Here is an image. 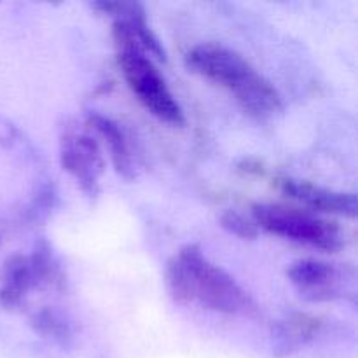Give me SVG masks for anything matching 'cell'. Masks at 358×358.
Listing matches in <instances>:
<instances>
[{
  "label": "cell",
  "mask_w": 358,
  "mask_h": 358,
  "mask_svg": "<svg viewBox=\"0 0 358 358\" xmlns=\"http://www.w3.org/2000/svg\"><path fill=\"white\" fill-rule=\"evenodd\" d=\"M189 72L219 84L233 93L238 103L259 119L275 117L283 110L282 94L233 49L217 42L194 45L185 56Z\"/></svg>",
  "instance_id": "cell-1"
},
{
  "label": "cell",
  "mask_w": 358,
  "mask_h": 358,
  "mask_svg": "<svg viewBox=\"0 0 358 358\" xmlns=\"http://www.w3.org/2000/svg\"><path fill=\"white\" fill-rule=\"evenodd\" d=\"M112 37L117 49V62L122 76L140 103L161 122L170 126H184L185 115L180 103L131 31L122 23L114 21Z\"/></svg>",
  "instance_id": "cell-2"
},
{
  "label": "cell",
  "mask_w": 358,
  "mask_h": 358,
  "mask_svg": "<svg viewBox=\"0 0 358 358\" xmlns=\"http://www.w3.org/2000/svg\"><path fill=\"white\" fill-rule=\"evenodd\" d=\"M177 257L187 271L192 301H198L206 310L217 313L243 317L257 315V304L247 290L229 273L212 264L198 245H185L177 252Z\"/></svg>",
  "instance_id": "cell-3"
},
{
  "label": "cell",
  "mask_w": 358,
  "mask_h": 358,
  "mask_svg": "<svg viewBox=\"0 0 358 358\" xmlns=\"http://www.w3.org/2000/svg\"><path fill=\"white\" fill-rule=\"evenodd\" d=\"M252 217L261 229L299 245L329 254H334L343 247L339 227L308 210L278 203H255L252 206Z\"/></svg>",
  "instance_id": "cell-4"
},
{
  "label": "cell",
  "mask_w": 358,
  "mask_h": 358,
  "mask_svg": "<svg viewBox=\"0 0 358 358\" xmlns=\"http://www.w3.org/2000/svg\"><path fill=\"white\" fill-rule=\"evenodd\" d=\"M62 273L55 254L45 240L35 243L31 255H13L3 268L0 303L7 308L17 306L31 290L59 282Z\"/></svg>",
  "instance_id": "cell-5"
},
{
  "label": "cell",
  "mask_w": 358,
  "mask_h": 358,
  "mask_svg": "<svg viewBox=\"0 0 358 358\" xmlns=\"http://www.w3.org/2000/svg\"><path fill=\"white\" fill-rule=\"evenodd\" d=\"M287 276L297 294L308 303L343 299L355 285V269L318 259H299L290 266Z\"/></svg>",
  "instance_id": "cell-6"
},
{
  "label": "cell",
  "mask_w": 358,
  "mask_h": 358,
  "mask_svg": "<svg viewBox=\"0 0 358 358\" xmlns=\"http://www.w3.org/2000/svg\"><path fill=\"white\" fill-rule=\"evenodd\" d=\"M59 163L87 196L98 194L105 159L93 136L77 131L63 133L59 138Z\"/></svg>",
  "instance_id": "cell-7"
},
{
  "label": "cell",
  "mask_w": 358,
  "mask_h": 358,
  "mask_svg": "<svg viewBox=\"0 0 358 358\" xmlns=\"http://www.w3.org/2000/svg\"><path fill=\"white\" fill-rule=\"evenodd\" d=\"M282 191L289 198L303 203L304 206L311 208L313 212L332 213L341 217H357L358 203L353 192H339L331 189L320 187V185L310 184L287 178L282 182Z\"/></svg>",
  "instance_id": "cell-8"
},
{
  "label": "cell",
  "mask_w": 358,
  "mask_h": 358,
  "mask_svg": "<svg viewBox=\"0 0 358 358\" xmlns=\"http://www.w3.org/2000/svg\"><path fill=\"white\" fill-rule=\"evenodd\" d=\"M93 7L108 14L117 23L124 24L131 31L133 37L140 42V45L145 49L147 55L163 59V62L166 59V51L147 23V13L142 3L128 2V0H98V2H93Z\"/></svg>",
  "instance_id": "cell-9"
},
{
  "label": "cell",
  "mask_w": 358,
  "mask_h": 358,
  "mask_svg": "<svg viewBox=\"0 0 358 358\" xmlns=\"http://www.w3.org/2000/svg\"><path fill=\"white\" fill-rule=\"evenodd\" d=\"M87 122L107 142L115 171L124 180H135L136 175H138V161H136V154L133 152L129 136L126 135L121 124L112 121L110 117L98 114V112H90L87 114Z\"/></svg>",
  "instance_id": "cell-10"
},
{
  "label": "cell",
  "mask_w": 358,
  "mask_h": 358,
  "mask_svg": "<svg viewBox=\"0 0 358 358\" xmlns=\"http://www.w3.org/2000/svg\"><path fill=\"white\" fill-rule=\"evenodd\" d=\"M318 327H320L318 320L308 317V315H296V317L282 320L280 324H276L275 332H273L276 352L290 353L299 346L306 345L318 331Z\"/></svg>",
  "instance_id": "cell-11"
},
{
  "label": "cell",
  "mask_w": 358,
  "mask_h": 358,
  "mask_svg": "<svg viewBox=\"0 0 358 358\" xmlns=\"http://www.w3.org/2000/svg\"><path fill=\"white\" fill-rule=\"evenodd\" d=\"M31 322H34L35 331L48 336V338L56 339V341L66 343L73 334L72 322L62 311L52 310V308H45V310L38 311Z\"/></svg>",
  "instance_id": "cell-12"
},
{
  "label": "cell",
  "mask_w": 358,
  "mask_h": 358,
  "mask_svg": "<svg viewBox=\"0 0 358 358\" xmlns=\"http://www.w3.org/2000/svg\"><path fill=\"white\" fill-rule=\"evenodd\" d=\"M220 226L233 236L241 238V240H255L259 236V227L254 220L247 219L243 213L236 210H226L220 215Z\"/></svg>",
  "instance_id": "cell-13"
}]
</instances>
